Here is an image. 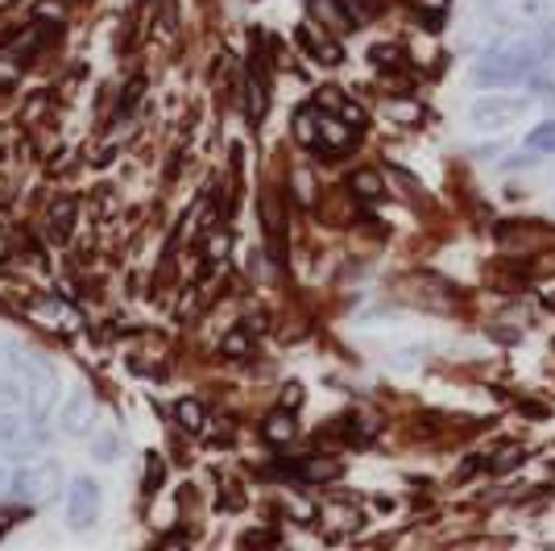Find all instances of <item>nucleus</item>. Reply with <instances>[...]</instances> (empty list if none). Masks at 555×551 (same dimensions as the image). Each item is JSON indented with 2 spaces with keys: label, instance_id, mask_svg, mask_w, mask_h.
<instances>
[{
  "label": "nucleus",
  "instance_id": "obj_1",
  "mask_svg": "<svg viewBox=\"0 0 555 551\" xmlns=\"http://www.w3.org/2000/svg\"><path fill=\"white\" fill-rule=\"evenodd\" d=\"M543 63L547 59H543V47H539L534 34H509V38H498L477 59L473 84H481V88H506V84H518V79H531Z\"/></svg>",
  "mask_w": 555,
  "mask_h": 551
},
{
  "label": "nucleus",
  "instance_id": "obj_18",
  "mask_svg": "<svg viewBox=\"0 0 555 551\" xmlns=\"http://www.w3.org/2000/svg\"><path fill=\"white\" fill-rule=\"evenodd\" d=\"M4 366H9V353H4V348H0V373H4Z\"/></svg>",
  "mask_w": 555,
  "mask_h": 551
},
{
  "label": "nucleus",
  "instance_id": "obj_10",
  "mask_svg": "<svg viewBox=\"0 0 555 551\" xmlns=\"http://www.w3.org/2000/svg\"><path fill=\"white\" fill-rule=\"evenodd\" d=\"M261 436H266V444H291V439L299 436V423H295V414L291 411H270L266 419H261Z\"/></svg>",
  "mask_w": 555,
  "mask_h": 551
},
{
  "label": "nucleus",
  "instance_id": "obj_19",
  "mask_svg": "<svg viewBox=\"0 0 555 551\" xmlns=\"http://www.w3.org/2000/svg\"><path fill=\"white\" fill-rule=\"evenodd\" d=\"M547 307H555V295H547Z\"/></svg>",
  "mask_w": 555,
  "mask_h": 551
},
{
  "label": "nucleus",
  "instance_id": "obj_8",
  "mask_svg": "<svg viewBox=\"0 0 555 551\" xmlns=\"http://www.w3.org/2000/svg\"><path fill=\"white\" fill-rule=\"evenodd\" d=\"M518 113H522V100H506V95H486V100L473 104L477 125H502L506 116H518Z\"/></svg>",
  "mask_w": 555,
  "mask_h": 551
},
{
  "label": "nucleus",
  "instance_id": "obj_2",
  "mask_svg": "<svg viewBox=\"0 0 555 551\" xmlns=\"http://www.w3.org/2000/svg\"><path fill=\"white\" fill-rule=\"evenodd\" d=\"M357 129L348 116H332L324 113V104H311V108H299L295 116V138L302 145H315V150H327V154H340L357 141Z\"/></svg>",
  "mask_w": 555,
  "mask_h": 551
},
{
  "label": "nucleus",
  "instance_id": "obj_12",
  "mask_svg": "<svg viewBox=\"0 0 555 551\" xmlns=\"http://www.w3.org/2000/svg\"><path fill=\"white\" fill-rule=\"evenodd\" d=\"M175 414H179V423H183L186 432H199V427H204V407H199L195 398H179Z\"/></svg>",
  "mask_w": 555,
  "mask_h": 551
},
{
  "label": "nucleus",
  "instance_id": "obj_13",
  "mask_svg": "<svg viewBox=\"0 0 555 551\" xmlns=\"http://www.w3.org/2000/svg\"><path fill=\"white\" fill-rule=\"evenodd\" d=\"M352 191H357L361 200H377V195H382V179H377L373 170H361V175H352Z\"/></svg>",
  "mask_w": 555,
  "mask_h": 551
},
{
  "label": "nucleus",
  "instance_id": "obj_9",
  "mask_svg": "<svg viewBox=\"0 0 555 551\" xmlns=\"http://www.w3.org/2000/svg\"><path fill=\"white\" fill-rule=\"evenodd\" d=\"M547 154H555V120H543L522 145V158H514L509 166H531V162L547 158Z\"/></svg>",
  "mask_w": 555,
  "mask_h": 551
},
{
  "label": "nucleus",
  "instance_id": "obj_5",
  "mask_svg": "<svg viewBox=\"0 0 555 551\" xmlns=\"http://www.w3.org/2000/svg\"><path fill=\"white\" fill-rule=\"evenodd\" d=\"M481 13H489L493 22L539 25L547 17V0H481Z\"/></svg>",
  "mask_w": 555,
  "mask_h": 551
},
{
  "label": "nucleus",
  "instance_id": "obj_7",
  "mask_svg": "<svg viewBox=\"0 0 555 551\" xmlns=\"http://www.w3.org/2000/svg\"><path fill=\"white\" fill-rule=\"evenodd\" d=\"M92 419H95V402H92V394H70V402L63 407V423H59V432L63 436H83L88 427H92Z\"/></svg>",
  "mask_w": 555,
  "mask_h": 551
},
{
  "label": "nucleus",
  "instance_id": "obj_11",
  "mask_svg": "<svg viewBox=\"0 0 555 551\" xmlns=\"http://www.w3.org/2000/svg\"><path fill=\"white\" fill-rule=\"evenodd\" d=\"M120 457H125V436H116V432H100V436L92 439L95 464H116Z\"/></svg>",
  "mask_w": 555,
  "mask_h": 551
},
{
  "label": "nucleus",
  "instance_id": "obj_14",
  "mask_svg": "<svg viewBox=\"0 0 555 551\" xmlns=\"http://www.w3.org/2000/svg\"><path fill=\"white\" fill-rule=\"evenodd\" d=\"M534 38H539V47H543V59H547V63H555V22H547V17H543V22L534 25Z\"/></svg>",
  "mask_w": 555,
  "mask_h": 551
},
{
  "label": "nucleus",
  "instance_id": "obj_15",
  "mask_svg": "<svg viewBox=\"0 0 555 551\" xmlns=\"http://www.w3.org/2000/svg\"><path fill=\"white\" fill-rule=\"evenodd\" d=\"M509 464H522V448H506V457L489 460V473H506Z\"/></svg>",
  "mask_w": 555,
  "mask_h": 551
},
{
  "label": "nucleus",
  "instance_id": "obj_16",
  "mask_svg": "<svg viewBox=\"0 0 555 551\" xmlns=\"http://www.w3.org/2000/svg\"><path fill=\"white\" fill-rule=\"evenodd\" d=\"M224 353H229V357H245V353H249V336H245V332H232L229 341H224Z\"/></svg>",
  "mask_w": 555,
  "mask_h": 551
},
{
  "label": "nucleus",
  "instance_id": "obj_17",
  "mask_svg": "<svg viewBox=\"0 0 555 551\" xmlns=\"http://www.w3.org/2000/svg\"><path fill=\"white\" fill-rule=\"evenodd\" d=\"M13 523H17V518H13V510H0V535L13 527Z\"/></svg>",
  "mask_w": 555,
  "mask_h": 551
},
{
  "label": "nucleus",
  "instance_id": "obj_20",
  "mask_svg": "<svg viewBox=\"0 0 555 551\" xmlns=\"http://www.w3.org/2000/svg\"><path fill=\"white\" fill-rule=\"evenodd\" d=\"M0 485H4V473H0Z\"/></svg>",
  "mask_w": 555,
  "mask_h": 551
},
{
  "label": "nucleus",
  "instance_id": "obj_4",
  "mask_svg": "<svg viewBox=\"0 0 555 551\" xmlns=\"http://www.w3.org/2000/svg\"><path fill=\"white\" fill-rule=\"evenodd\" d=\"M100 510H104V494L95 477H75L67 494V523L70 530H92L100 523Z\"/></svg>",
  "mask_w": 555,
  "mask_h": 551
},
{
  "label": "nucleus",
  "instance_id": "obj_3",
  "mask_svg": "<svg viewBox=\"0 0 555 551\" xmlns=\"http://www.w3.org/2000/svg\"><path fill=\"white\" fill-rule=\"evenodd\" d=\"M59 482H63L59 464H22V469L9 477V494H13L17 502L42 505L59 498Z\"/></svg>",
  "mask_w": 555,
  "mask_h": 551
},
{
  "label": "nucleus",
  "instance_id": "obj_6",
  "mask_svg": "<svg viewBox=\"0 0 555 551\" xmlns=\"http://www.w3.org/2000/svg\"><path fill=\"white\" fill-rule=\"evenodd\" d=\"M307 13L324 25V29H332V34L357 29V13L348 9L345 0H307Z\"/></svg>",
  "mask_w": 555,
  "mask_h": 551
}]
</instances>
